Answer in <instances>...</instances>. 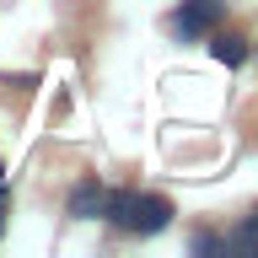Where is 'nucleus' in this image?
I'll use <instances>...</instances> for the list:
<instances>
[{
	"label": "nucleus",
	"instance_id": "1",
	"mask_svg": "<svg viewBox=\"0 0 258 258\" xmlns=\"http://www.w3.org/2000/svg\"><path fill=\"white\" fill-rule=\"evenodd\" d=\"M102 210H108L113 226H124V231H140V237H151V231H161V226L172 221V199H161V194H102Z\"/></svg>",
	"mask_w": 258,
	"mask_h": 258
},
{
	"label": "nucleus",
	"instance_id": "2",
	"mask_svg": "<svg viewBox=\"0 0 258 258\" xmlns=\"http://www.w3.org/2000/svg\"><path fill=\"white\" fill-rule=\"evenodd\" d=\"M215 22H221V0H183L172 11L177 38H205V32H215Z\"/></svg>",
	"mask_w": 258,
	"mask_h": 258
},
{
	"label": "nucleus",
	"instance_id": "3",
	"mask_svg": "<svg viewBox=\"0 0 258 258\" xmlns=\"http://www.w3.org/2000/svg\"><path fill=\"white\" fill-rule=\"evenodd\" d=\"M210 54H215L226 70H237V64L247 59V38H237V32H215V38H210Z\"/></svg>",
	"mask_w": 258,
	"mask_h": 258
},
{
	"label": "nucleus",
	"instance_id": "4",
	"mask_svg": "<svg viewBox=\"0 0 258 258\" xmlns=\"http://www.w3.org/2000/svg\"><path fill=\"white\" fill-rule=\"evenodd\" d=\"M70 215H76V221L102 215V188H97V183H76V194H70Z\"/></svg>",
	"mask_w": 258,
	"mask_h": 258
},
{
	"label": "nucleus",
	"instance_id": "5",
	"mask_svg": "<svg viewBox=\"0 0 258 258\" xmlns=\"http://www.w3.org/2000/svg\"><path fill=\"white\" fill-rule=\"evenodd\" d=\"M226 247H242V253H253V247H258V210L247 215V226H242V231H231V237H226Z\"/></svg>",
	"mask_w": 258,
	"mask_h": 258
},
{
	"label": "nucleus",
	"instance_id": "6",
	"mask_svg": "<svg viewBox=\"0 0 258 258\" xmlns=\"http://www.w3.org/2000/svg\"><path fill=\"white\" fill-rule=\"evenodd\" d=\"M0 231H6V188H0Z\"/></svg>",
	"mask_w": 258,
	"mask_h": 258
}]
</instances>
